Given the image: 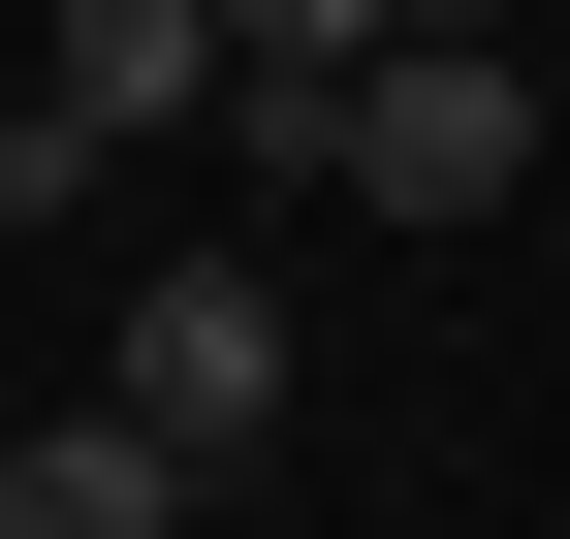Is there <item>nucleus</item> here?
<instances>
[{"label":"nucleus","instance_id":"obj_2","mask_svg":"<svg viewBox=\"0 0 570 539\" xmlns=\"http://www.w3.org/2000/svg\"><path fill=\"white\" fill-rule=\"evenodd\" d=\"M96 413H159L190 477H223V444H285V286H254V254H190V286H127V381H96Z\"/></svg>","mask_w":570,"mask_h":539},{"label":"nucleus","instance_id":"obj_3","mask_svg":"<svg viewBox=\"0 0 570 539\" xmlns=\"http://www.w3.org/2000/svg\"><path fill=\"white\" fill-rule=\"evenodd\" d=\"M32 96H63V127H127V159H159V127L223 96V0H63V32H32Z\"/></svg>","mask_w":570,"mask_h":539},{"label":"nucleus","instance_id":"obj_5","mask_svg":"<svg viewBox=\"0 0 570 539\" xmlns=\"http://www.w3.org/2000/svg\"><path fill=\"white\" fill-rule=\"evenodd\" d=\"M223 63L254 96H348V63H412V0H223Z\"/></svg>","mask_w":570,"mask_h":539},{"label":"nucleus","instance_id":"obj_1","mask_svg":"<svg viewBox=\"0 0 570 539\" xmlns=\"http://www.w3.org/2000/svg\"><path fill=\"white\" fill-rule=\"evenodd\" d=\"M539 190V32H412L348 96V223H508Z\"/></svg>","mask_w":570,"mask_h":539},{"label":"nucleus","instance_id":"obj_4","mask_svg":"<svg viewBox=\"0 0 570 539\" xmlns=\"http://www.w3.org/2000/svg\"><path fill=\"white\" fill-rule=\"evenodd\" d=\"M0 539H190V444H159V413H63V444H0Z\"/></svg>","mask_w":570,"mask_h":539},{"label":"nucleus","instance_id":"obj_7","mask_svg":"<svg viewBox=\"0 0 570 539\" xmlns=\"http://www.w3.org/2000/svg\"><path fill=\"white\" fill-rule=\"evenodd\" d=\"M412 32H539V0H412Z\"/></svg>","mask_w":570,"mask_h":539},{"label":"nucleus","instance_id":"obj_6","mask_svg":"<svg viewBox=\"0 0 570 539\" xmlns=\"http://www.w3.org/2000/svg\"><path fill=\"white\" fill-rule=\"evenodd\" d=\"M127 190V127H63V96H0V223H96Z\"/></svg>","mask_w":570,"mask_h":539}]
</instances>
